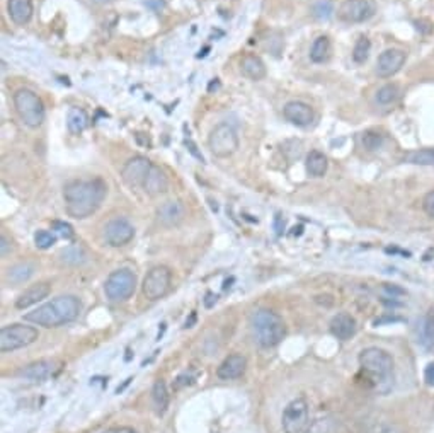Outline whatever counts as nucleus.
<instances>
[{
	"label": "nucleus",
	"instance_id": "nucleus-1",
	"mask_svg": "<svg viewBox=\"0 0 434 433\" xmlns=\"http://www.w3.org/2000/svg\"><path fill=\"white\" fill-rule=\"evenodd\" d=\"M106 191H108V186L101 179L72 181L64 189L66 211L74 219H87L99 209Z\"/></svg>",
	"mask_w": 434,
	"mask_h": 433
},
{
	"label": "nucleus",
	"instance_id": "nucleus-2",
	"mask_svg": "<svg viewBox=\"0 0 434 433\" xmlns=\"http://www.w3.org/2000/svg\"><path fill=\"white\" fill-rule=\"evenodd\" d=\"M81 300L75 295H60V297L43 304L24 316V321L33 322L43 328H59L66 322H72L81 314Z\"/></svg>",
	"mask_w": 434,
	"mask_h": 433
},
{
	"label": "nucleus",
	"instance_id": "nucleus-3",
	"mask_svg": "<svg viewBox=\"0 0 434 433\" xmlns=\"http://www.w3.org/2000/svg\"><path fill=\"white\" fill-rule=\"evenodd\" d=\"M360 365L370 375L371 382L380 394H387L393 386V359L382 348L370 347L360 353Z\"/></svg>",
	"mask_w": 434,
	"mask_h": 433
},
{
	"label": "nucleus",
	"instance_id": "nucleus-4",
	"mask_svg": "<svg viewBox=\"0 0 434 433\" xmlns=\"http://www.w3.org/2000/svg\"><path fill=\"white\" fill-rule=\"evenodd\" d=\"M251 329L254 342L261 348H273L283 342L286 337V326L281 316L269 309H259L252 314Z\"/></svg>",
	"mask_w": 434,
	"mask_h": 433
},
{
	"label": "nucleus",
	"instance_id": "nucleus-5",
	"mask_svg": "<svg viewBox=\"0 0 434 433\" xmlns=\"http://www.w3.org/2000/svg\"><path fill=\"white\" fill-rule=\"evenodd\" d=\"M14 108L26 126L38 128L44 121V106L38 94L31 89H17L14 92Z\"/></svg>",
	"mask_w": 434,
	"mask_h": 433
},
{
	"label": "nucleus",
	"instance_id": "nucleus-6",
	"mask_svg": "<svg viewBox=\"0 0 434 433\" xmlns=\"http://www.w3.org/2000/svg\"><path fill=\"white\" fill-rule=\"evenodd\" d=\"M38 331L33 326L26 324H9L0 329V352L9 353L29 347L38 339Z\"/></svg>",
	"mask_w": 434,
	"mask_h": 433
},
{
	"label": "nucleus",
	"instance_id": "nucleus-7",
	"mask_svg": "<svg viewBox=\"0 0 434 433\" xmlns=\"http://www.w3.org/2000/svg\"><path fill=\"white\" fill-rule=\"evenodd\" d=\"M136 289V277L133 275L130 269L123 268L116 269L108 277L104 285V292L109 300L113 302H123V300L130 299L135 294Z\"/></svg>",
	"mask_w": 434,
	"mask_h": 433
},
{
	"label": "nucleus",
	"instance_id": "nucleus-8",
	"mask_svg": "<svg viewBox=\"0 0 434 433\" xmlns=\"http://www.w3.org/2000/svg\"><path fill=\"white\" fill-rule=\"evenodd\" d=\"M281 422L285 433H307L310 423H312L307 399L296 397L291 403H288L285 411H283Z\"/></svg>",
	"mask_w": 434,
	"mask_h": 433
},
{
	"label": "nucleus",
	"instance_id": "nucleus-9",
	"mask_svg": "<svg viewBox=\"0 0 434 433\" xmlns=\"http://www.w3.org/2000/svg\"><path fill=\"white\" fill-rule=\"evenodd\" d=\"M208 147L216 157H228L238 149V136L228 123H221L211 130L208 139Z\"/></svg>",
	"mask_w": 434,
	"mask_h": 433
},
{
	"label": "nucleus",
	"instance_id": "nucleus-10",
	"mask_svg": "<svg viewBox=\"0 0 434 433\" xmlns=\"http://www.w3.org/2000/svg\"><path fill=\"white\" fill-rule=\"evenodd\" d=\"M171 269L166 267H155L143 278L141 292L148 300H158L167 294L171 289Z\"/></svg>",
	"mask_w": 434,
	"mask_h": 433
},
{
	"label": "nucleus",
	"instance_id": "nucleus-11",
	"mask_svg": "<svg viewBox=\"0 0 434 433\" xmlns=\"http://www.w3.org/2000/svg\"><path fill=\"white\" fill-rule=\"evenodd\" d=\"M375 0H344L338 11V17L340 21H344V23L358 24L371 19L375 16Z\"/></svg>",
	"mask_w": 434,
	"mask_h": 433
},
{
	"label": "nucleus",
	"instance_id": "nucleus-12",
	"mask_svg": "<svg viewBox=\"0 0 434 433\" xmlns=\"http://www.w3.org/2000/svg\"><path fill=\"white\" fill-rule=\"evenodd\" d=\"M152 162L145 157H133L126 162L121 171V178L130 188H143L145 179H147Z\"/></svg>",
	"mask_w": 434,
	"mask_h": 433
},
{
	"label": "nucleus",
	"instance_id": "nucleus-13",
	"mask_svg": "<svg viewBox=\"0 0 434 433\" xmlns=\"http://www.w3.org/2000/svg\"><path fill=\"white\" fill-rule=\"evenodd\" d=\"M133 237H135V229H133V225L126 219H113L106 224L104 239L109 246H126Z\"/></svg>",
	"mask_w": 434,
	"mask_h": 433
},
{
	"label": "nucleus",
	"instance_id": "nucleus-14",
	"mask_svg": "<svg viewBox=\"0 0 434 433\" xmlns=\"http://www.w3.org/2000/svg\"><path fill=\"white\" fill-rule=\"evenodd\" d=\"M405 51L397 50V48H390L380 53L378 60H376V74L382 79H390L395 75L398 70L404 67L405 64Z\"/></svg>",
	"mask_w": 434,
	"mask_h": 433
},
{
	"label": "nucleus",
	"instance_id": "nucleus-15",
	"mask_svg": "<svg viewBox=\"0 0 434 433\" xmlns=\"http://www.w3.org/2000/svg\"><path fill=\"white\" fill-rule=\"evenodd\" d=\"M60 369H61L60 362L46 359V360L33 362V364L24 367V369L19 372V375L24 379V381L43 382V381H46V379L53 377V375L59 374Z\"/></svg>",
	"mask_w": 434,
	"mask_h": 433
},
{
	"label": "nucleus",
	"instance_id": "nucleus-16",
	"mask_svg": "<svg viewBox=\"0 0 434 433\" xmlns=\"http://www.w3.org/2000/svg\"><path fill=\"white\" fill-rule=\"evenodd\" d=\"M283 116L296 126H308L313 121V118H316V113H313V109L307 103L290 101L283 108Z\"/></svg>",
	"mask_w": 434,
	"mask_h": 433
},
{
	"label": "nucleus",
	"instance_id": "nucleus-17",
	"mask_svg": "<svg viewBox=\"0 0 434 433\" xmlns=\"http://www.w3.org/2000/svg\"><path fill=\"white\" fill-rule=\"evenodd\" d=\"M247 369V359L241 353H233L228 355L227 359L221 362L218 369H216V375L221 381H233V379L242 377Z\"/></svg>",
	"mask_w": 434,
	"mask_h": 433
},
{
	"label": "nucleus",
	"instance_id": "nucleus-18",
	"mask_svg": "<svg viewBox=\"0 0 434 433\" xmlns=\"http://www.w3.org/2000/svg\"><path fill=\"white\" fill-rule=\"evenodd\" d=\"M356 321H354V317L348 312L335 314L330 319V333L338 339H343V342L351 339L354 334H356Z\"/></svg>",
	"mask_w": 434,
	"mask_h": 433
},
{
	"label": "nucleus",
	"instance_id": "nucleus-19",
	"mask_svg": "<svg viewBox=\"0 0 434 433\" xmlns=\"http://www.w3.org/2000/svg\"><path fill=\"white\" fill-rule=\"evenodd\" d=\"M50 292H51L50 284H44V282H43V284L29 287L28 290H24L19 295V297H17L16 307L17 309H28L31 306H34V304L41 302L43 299H46L48 295H50Z\"/></svg>",
	"mask_w": 434,
	"mask_h": 433
},
{
	"label": "nucleus",
	"instance_id": "nucleus-20",
	"mask_svg": "<svg viewBox=\"0 0 434 433\" xmlns=\"http://www.w3.org/2000/svg\"><path fill=\"white\" fill-rule=\"evenodd\" d=\"M167 188H169V179H167V176L163 174L161 167L152 166V169H150L147 179H145L143 183L145 193L150 194V196H157V194L167 191Z\"/></svg>",
	"mask_w": 434,
	"mask_h": 433
},
{
	"label": "nucleus",
	"instance_id": "nucleus-21",
	"mask_svg": "<svg viewBox=\"0 0 434 433\" xmlns=\"http://www.w3.org/2000/svg\"><path fill=\"white\" fill-rule=\"evenodd\" d=\"M9 16L16 24H28L33 17V2L31 0H9Z\"/></svg>",
	"mask_w": 434,
	"mask_h": 433
},
{
	"label": "nucleus",
	"instance_id": "nucleus-22",
	"mask_svg": "<svg viewBox=\"0 0 434 433\" xmlns=\"http://www.w3.org/2000/svg\"><path fill=\"white\" fill-rule=\"evenodd\" d=\"M241 72L251 81H261L266 77V65L259 56L246 55L241 60Z\"/></svg>",
	"mask_w": 434,
	"mask_h": 433
},
{
	"label": "nucleus",
	"instance_id": "nucleus-23",
	"mask_svg": "<svg viewBox=\"0 0 434 433\" xmlns=\"http://www.w3.org/2000/svg\"><path fill=\"white\" fill-rule=\"evenodd\" d=\"M157 216L163 225H176L183 220L184 206L179 201H166L157 210Z\"/></svg>",
	"mask_w": 434,
	"mask_h": 433
},
{
	"label": "nucleus",
	"instance_id": "nucleus-24",
	"mask_svg": "<svg viewBox=\"0 0 434 433\" xmlns=\"http://www.w3.org/2000/svg\"><path fill=\"white\" fill-rule=\"evenodd\" d=\"M305 166H307V171L310 176H313V178H322V176L327 172V166H329V162H327V157L322 152H318V150H312V152L307 156V162H305Z\"/></svg>",
	"mask_w": 434,
	"mask_h": 433
},
{
	"label": "nucleus",
	"instance_id": "nucleus-25",
	"mask_svg": "<svg viewBox=\"0 0 434 433\" xmlns=\"http://www.w3.org/2000/svg\"><path fill=\"white\" fill-rule=\"evenodd\" d=\"M169 391H167V384L163 381H157L153 384L152 389V401H153V408L157 414H163L169 408Z\"/></svg>",
	"mask_w": 434,
	"mask_h": 433
},
{
	"label": "nucleus",
	"instance_id": "nucleus-26",
	"mask_svg": "<svg viewBox=\"0 0 434 433\" xmlns=\"http://www.w3.org/2000/svg\"><path fill=\"white\" fill-rule=\"evenodd\" d=\"M330 51V39L327 36H318L316 41H313L312 48H310V60H312L313 64H324V61L329 60Z\"/></svg>",
	"mask_w": 434,
	"mask_h": 433
},
{
	"label": "nucleus",
	"instance_id": "nucleus-27",
	"mask_svg": "<svg viewBox=\"0 0 434 433\" xmlns=\"http://www.w3.org/2000/svg\"><path fill=\"white\" fill-rule=\"evenodd\" d=\"M66 126H69L70 134L79 135L89 126V116L87 113L81 108H72L66 116Z\"/></svg>",
	"mask_w": 434,
	"mask_h": 433
},
{
	"label": "nucleus",
	"instance_id": "nucleus-28",
	"mask_svg": "<svg viewBox=\"0 0 434 433\" xmlns=\"http://www.w3.org/2000/svg\"><path fill=\"white\" fill-rule=\"evenodd\" d=\"M419 343L428 350H434V312H429L420 322Z\"/></svg>",
	"mask_w": 434,
	"mask_h": 433
},
{
	"label": "nucleus",
	"instance_id": "nucleus-29",
	"mask_svg": "<svg viewBox=\"0 0 434 433\" xmlns=\"http://www.w3.org/2000/svg\"><path fill=\"white\" fill-rule=\"evenodd\" d=\"M33 273H34L33 264L21 263L9 269L7 280L12 282V284H24V282H28L29 278L33 277Z\"/></svg>",
	"mask_w": 434,
	"mask_h": 433
},
{
	"label": "nucleus",
	"instance_id": "nucleus-30",
	"mask_svg": "<svg viewBox=\"0 0 434 433\" xmlns=\"http://www.w3.org/2000/svg\"><path fill=\"white\" fill-rule=\"evenodd\" d=\"M404 161L415 166H434V149L414 150V152L407 154Z\"/></svg>",
	"mask_w": 434,
	"mask_h": 433
},
{
	"label": "nucleus",
	"instance_id": "nucleus-31",
	"mask_svg": "<svg viewBox=\"0 0 434 433\" xmlns=\"http://www.w3.org/2000/svg\"><path fill=\"white\" fill-rule=\"evenodd\" d=\"M370 50H371L370 39L366 36H361L356 41V45H354L353 60L356 61V64H365V61L368 60V56H370Z\"/></svg>",
	"mask_w": 434,
	"mask_h": 433
},
{
	"label": "nucleus",
	"instance_id": "nucleus-32",
	"mask_svg": "<svg viewBox=\"0 0 434 433\" xmlns=\"http://www.w3.org/2000/svg\"><path fill=\"white\" fill-rule=\"evenodd\" d=\"M383 140H385V136L376 130H368L361 135L363 147H365L366 150H370V152H373V150H378L380 147H382Z\"/></svg>",
	"mask_w": 434,
	"mask_h": 433
},
{
	"label": "nucleus",
	"instance_id": "nucleus-33",
	"mask_svg": "<svg viewBox=\"0 0 434 433\" xmlns=\"http://www.w3.org/2000/svg\"><path fill=\"white\" fill-rule=\"evenodd\" d=\"M397 97H398V87L395 84H387V86L380 87L378 92H376V101L383 106L395 103Z\"/></svg>",
	"mask_w": 434,
	"mask_h": 433
},
{
	"label": "nucleus",
	"instance_id": "nucleus-34",
	"mask_svg": "<svg viewBox=\"0 0 434 433\" xmlns=\"http://www.w3.org/2000/svg\"><path fill=\"white\" fill-rule=\"evenodd\" d=\"M34 242L39 249H50V247L56 242V236L50 231H38L34 234Z\"/></svg>",
	"mask_w": 434,
	"mask_h": 433
},
{
	"label": "nucleus",
	"instance_id": "nucleus-35",
	"mask_svg": "<svg viewBox=\"0 0 434 433\" xmlns=\"http://www.w3.org/2000/svg\"><path fill=\"white\" fill-rule=\"evenodd\" d=\"M313 14H316L318 19H327L332 14V4L329 0H322L318 2L316 7H313Z\"/></svg>",
	"mask_w": 434,
	"mask_h": 433
},
{
	"label": "nucleus",
	"instance_id": "nucleus-36",
	"mask_svg": "<svg viewBox=\"0 0 434 433\" xmlns=\"http://www.w3.org/2000/svg\"><path fill=\"white\" fill-rule=\"evenodd\" d=\"M327 432H329V422H327V419H313L307 430V433H327Z\"/></svg>",
	"mask_w": 434,
	"mask_h": 433
},
{
	"label": "nucleus",
	"instance_id": "nucleus-37",
	"mask_svg": "<svg viewBox=\"0 0 434 433\" xmlns=\"http://www.w3.org/2000/svg\"><path fill=\"white\" fill-rule=\"evenodd\" d=\"M423 210L426 211L428 216L434 219V189L433 191L426 193V196L423 198Z\"/></svg>",
	"mask_w": 434,
	"mask_h": 433
},
{
	"label": "nucleus",
	"instance_id": "nucleus-38",
	"mask_svg": "<svg viewBox=\"0 0 434 433\" xmlns=\"http://www.w3.org/2000/svg\"><path fill=\"white\" fill-rule=\"evenodd\" d=\"M55 225V229H59V232L60 236H64V237H66V239H70V237L74 236V231H72V227H70L69 224H64V222H55L53 224Z\"/></svg>",
	"mask_w": 434,
	"mask_h": 433
},
{
	"label": "nucleus",
	"instance_id": "nucleus-39",
	"mask_svg": "<svg viewBox=\"0 0 434 433\" xmlns=\"http://www.w3.org/2000/svg\"><path fill=\"white\" fill-rule=\"evenodd\" d=\"M424 381H426L428 386L434 387V362H431L424 370Z\"/></svg>",
	"mask_w": 434,
	"mask_h": 433
},
{
	"label": "nucleus",
	"instance_id": "nucleus-40",
	"mask_svg": "<svg viewBox=\"0 0 434 433\" xmlns=\"http://www.w3.org/2000/svg\"><path fill=\"white\" fill-rule=\"evenodd\" d=\"M0 253H2L4 258H6V256L9 254V241H7L6 236L0 237Z\"/></svg>",
	"mask_w": 434,
	"mask_h": 433
},
{
	"label": "nucleus",
	"instance_id": "nucleus-41",
	"mask_svg": "<svg viewBox=\"0 0 434 433\" xmlns=\"http://www.w3.org/2000/svg\"><path fill=\"white\" fill-rule=\"evenodd\" d=\"M274 229H276L278 234H281L283 229H285V220H283L281 215H276V219H274Z\"/></svg>",
	"mask_w": 434,
	"mask_h": 433
},
{
	"label": "nucleus",
	"instance_id": "nucleus-42",
	"mask_svg": "<svg viewBox=\"0 0 434 433\" xmlns=\"http://www.w3.org/2000/svg\"><path fill=\"white\" fill-rule=\"evenodd\" d=\"M383 289L387 290L388 294H392V299H393V295H404L405 294V292L402 289H397V287H392V285H385Z\"/></svg>",
	"mask_w": 434,
	"mask_h": 433
},
{
	"label": "nucleus",
	"instance_id": "nucleus-43",
	"mask_svg": "<svg viewBox=\"0 0 434 433\" xmlns=\"http://www.w3.org/2000/svg\"><path fill=\"white\" fill-rule=\"evenodd\" d=\"M380 433H400L397 430V428H393V427H383L382 430H380Z\"/></svg>",
	"mask_w": 434,
	"mask_h": 433
},
{
	"label": "nucleus",
	"instance_id": "nucleus-44",
	"mask_svg": "<svg viewBox=\"0 0 434 433\" xmlns=\"http://www.w3.org/2000/svg\"><path fill=\"white\" fill-rule=\"evenodd\" d=\"M118 433H138V432L133 430V428H130V427H121V428H118Z\"/></svg>",
	"mask_w": 434,
	"mask_h": 433
},
{
	"label": "nucleus",
	"instance_id": "nucleus-45",
	"mask_svg": "<svg viewBox=\"0 0 434 433\" xmlns=\"http://www.w3.org/2000/svg\"><path fill=\"white\" fill-rule=\"evenodd\" d=\"M103 433H118V428H109V430H106Z\"/></svg>",
	"mask_w": 434,
	"mask_h": 433
},
{
	"label": "nucleus",
	"instance_id": "nucleus-46",
	"mask_svg": "<svg viewBox=\"0 0 434 433\" xmlns=\"http://www.w3.org/2000/svg\"><path fill=\"white\" fill-rule=\"evenodd\" d=\"M96 2H106V0H96Z\"/></svg>",
	"mask_w": 434,
	"mask_h": 433
}]
</instances>
